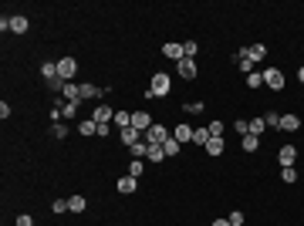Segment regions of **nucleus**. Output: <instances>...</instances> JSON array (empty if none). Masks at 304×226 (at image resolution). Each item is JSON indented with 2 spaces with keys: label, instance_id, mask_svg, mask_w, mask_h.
I'll use <instances>...</instances> for the list:
<instances>
[{
  "label": "nucleus",
  "instance_id": "1",
  "mask_svg": "<svg viewBox=\"0 0 304 226\" xmlns=\"http://www.w3.org/2000/svg\"><path fill=\"white\" fill-rule=\"evenodd\" d=\"M169 91H172V81H169L166 71H156L152 74V81H149V91H142L146 98H166Z\"/></svg>",
  "mask_w": 304,
  "mask_h": 226
},
{
  "label": "nucleus",
  "instance_id": "2",
  "mask_svg": "<svg viewBox=\"0 0 304 226\" xmlns=\"http://www.w3.org/2000/svg\"><path fill=\"white\" fill-rule=\"evenodd\" d=\"M75 71H78V61L75 57H61L57 61V78L61 81H75Z\"/></svg>",
  "mask_w": 304,
  "mask_h": 226
},
{
  "label": "nucleus",
  "instance_id": "3",
  "mask_svg": "<svg viewBox=\"0 0 304 226\" xmlns=\"http://www.w3.org/2000/svg\"><path fill=\"white\" fill-rule=\"evenodd\" d=\"M264 85L270 91H281L284 88V71L281 68H264Z\"/></svg>",
  "mask_w": 304,
  "mask_h": 226
},
{
  "label": "nucleus",
  "instance_id": "4",
  "mask_svg": "<svg viewBox=\"0 0 304 226\" xmlns=\"http://www.w3.org/2000/svg\"><path fill=\"white\" fill-rule=\"evenodd\" d=\"M152 125H156V122H152V115H149V112H132V128H135V132H142V135H146Z\"/></svg>",
  "mask_w": 304,
  "mask_h": 226
},
{
  "label": "nucleus",
  "instance_id": "5",
  "mask_svg": "<svg viewBox=\"0 0 304 226\" xmlns=\"http://www.w3.org/2000/svg\"><path fill=\"white\" fill-rule=\"evenodd\" d=\"M176 74H179L183 81H193L196 78V61H193V57H183L179 64H176Z\"/></svg>",
  "mask_w": 304,
  "mask_h": 226
},
{
  "label": "nucleus",
  "instance_id": "6",
  "mask_svg": "<svg viewBox=\"0 0 304 226\" xmlns=\"http://www.w3.org/2000/svg\"><path fill=\"white\" fill-rule=\"evenodd\" d=\"M27 27H31V24H27V17H24V14L7 17V31H11V34H27Z\"/></svg>",
  "mask_w": 304,
  "mask_h": 226
},
{
  "label": "nucleus",
  "instance_id": "7",
  "mask_svg": "<svg viewBox=\"0 0 304 226\" xmlns=\"http://www.w3.org/2000/svg\"><path fill=\"white\" fill-rule=\"evenodd\" d=\"M142 138H146L149 145H162V142H166V138H169V132H166V128H162V125H152V128H149V132H146V135H142Z\"/></svg>",
  "mask_w": 304,
  "mask_h": 226
},
{
  "label": "nucleus",
  "instance_id": "8",
  "mask_svg": "<svg viewBox=\"0 0 304 226\" xmlns=\"http://www.w3.org/2000/svg\"><path fill=\"white\" fill-rule=\"evenodd\" d=\"M162 54H166L169 61H176V64L186 57V54H183V44H179V41H169V44H162Z\"/></svg>",
  "mask_w": 304,
  "mask_h": 226
},
{
  "label": "nucleus",
  "instance_id": "9",
  "mask_svg": "<svg viewBox=\"0 0 304 226\" xmlns=\"http://www.w3.org/2000/svg\"><path fill=\"white\" fill-rule=\"evenodd\" d=\"M294 159H297V148H294V145H284L281 152H277V162H281V169L294 166Z\"/></svg>",
  "mask_w": 304,
  "mask_h": 226
},
{
  "label": "nucleus",
  "instance_id": "10",
  "mask_svg": "<svg viewBox=\"0 0 304 226\" xmlns=\"http://www.w3.org/2000/svg\"><path fill=\"white\" fill-rule=\"evenodd\" d=\"M118 138H122V145H129V148H132L135 142H142V132H135L132 125H129V128H122V132H118Z\"/></svg>",
  "mask_w": 304,
  "mask_h": 226
},
{
  "label": "nucleus",
  "instance_id": "11",
  "mask_svg": "<svg viewBox=\"0 0 304 226\" xmlns=\"http://www.w3.org/2000/svg\"><path fill=\"white\" fill-rule=\"evenodd\" d=\"M91 118H95V122H98V125H108V122H112V118H115V112H112V108H108V105H98Z\"/></svg>",
  "mask_w": 304,
  "mask_h": 226
},
{
  "label": "nucleus",
  "instance_id": "12",
  "mask_svg": "<svg viewBox=\"0 0 304 226\" xmlns=\"http://www.w3.org/2000/svg\"><path fill=\"white\" fill-rule=\"evenodd\" d=\"M61 95H65V102H81V85H75V81H68Z\"/></svg>",
  "mask_w": 304,
  "mask_h": 226
},
{
  "label": "nucleus",
  "instance_id": "13",
  "mask_svg": "<svg viewBox=\"0 0 304 226\" xmlns=\"http://www.w3.org/2000/svg\"><path fill=\"white\" fill-rule=\"evenodd\" d=\"M297 128H301L297 115H281V132H297Z\"/></svg>",
  "mask_w": 304,
  "mask_h": 226
},
{
  "label": "nucleus",
  "instance_id": "14",
  "mask_svg": "<svg viewBox=\"0 0 304 226\" xmlns=\"http://www.w3.org/2000/svg\"><path fill=\"white\" fill-rule=\"evenodd\" d=\"M172 138H176L179 145H183V142H193V128H190L186 122H183V125H176V132H172Z\"/></svg>",
  "mask_w": 304,
  "mask_h": 226
},
{
  "label": "nucleus",
  "instance_id": "15",
  "mask_svg": "<svg viewBox=\"0 0 304 226\" xmlns=\"http://www.w3.org/2000/svg\"><path fill=\"white\" fill-rule=\"evenodd\" d=\"M85 209H88V199L85 196H71L68 199V213H85Z\"/></svg>",
  "mask_w": 304,
  "mask_h": 226
},
{
  "label": "nucleus",
  "instance_id": "16",
  "mask_svg": "<svg viewBox=\"0 0 304 226\" xmlns=\"http://www.w3.org/2000/svg\"><path fill=\"white\" fill-rule=\"evenodd\" d=\"M115 189L122 192V196H129V192H135V176H122V179L115 182Z\"/></svg>",
  "mask_w": 304,
  "mask_h": 226
},
{
  "label": "nucleus",
  "instance_id": "17",
  "mask_svg": "<svg viewBox=\"0 0 304 226\" xmlns=\"http://www.w3.org/2000/svg\"><path fill=\"white\" fill-rule=\"evenodd\" d=\"M78 132H81L85 138H88V135H98V122H95V118H85V122L78 125Z\"/></svg>",
  "mask_w": 304,
  "mask_h": 226
},
{
  "label": "nucleus",
  "instance_id": "18",
  "mask_svg": "<svg viewBox=\"0 0 304 226\" xmlns=\"http://www.w3.org/2000/svg\"><path fill=\"white\" fill-rule=\"evenodd\" d=\"M41 78H44V81L57 78V61H44V64H41Z\"/></svg>",
  "mask_w": 304,
  "mask_h": 226
},
{
  "label": "nucleus",
  "instance_id": "19",
  "mask_svg": "<svg viewBox=\"0 0 304 226\" xmlns=\"http://www.w3.org/2000/svg\"><path fill=\"white\" fill-rule=\"evenodd\" d=\"M179 148H183V145H179V142H176V138H172V135H169L166 142H162V152H166L169 159H172V156H179Z\"/></svg>",
  "mask_w": 304,
  "mask_h": 226
},
{
  "label": "nucleus",
  "instance_id": "20",
  "mask_svg": "<svg viewBox=\"0 0 304 226\" xmlns=\"http://www.w3.org/2000/svg\"><path fill=\"white\" fill-rule=\"evenodd\" d=\"M115 125H118V132L129 128V125H132V112H122V108H118V112H115Z\"/></svg>",
  "mask_w": 304,
  "mask_h": 226
},
{
  "label": "nucleus",
  "instance_id": "21",
  "mask_svg": "<svg viewBox=\"0 0 304 226\" xmlns=\"http://www.w3.org/2000/svg\"><path fill=\"white\" fill-rule=\"evenodd\" d=\"M210 128H193V142H196V145H206V142H210Z\"/></svg>",
  "mask_w": 304,
  "mask_h": 226
},
{
  "label": "nucleus",
  "instance_id": "22",
  "mask_svg": "<svg viewBox=\"0 0 304 226\" xmlns=\"http://www.w3.org/2000/svg\"><path fill=\"white\" fill-rule=\"evenodd\" d=\"M223 138H210V142H206V152H210V156H223Z\"/></svg>",
  "mask_w": 304,
  "mask_h": 226
},
{
  "label": "nucleus",
  "instance_id": "23",
  "mask_svg": "<svg viewBox=\"0 0 304 226\" xmlns=\"http://www.w3.org/2000/svg\"><path fill=\"white\" fill-rule=\"evenodd\" d=\"M247 88H264V71H250L247 74Z\"/></svg>",
  "mask_w": 304,
  "mask_h": 226
},
{
  "label": "nucleus",
  "instance_id": "24",
  "mask_svg": "<svg viewBox=\"0 0 304 226\" xmlns=\"http://www.w3.org/2000/svg\"><path fill=\"white\" fill-rule=\"evenodd\" d=\"M240 145H244V152H257V148H260V138L257 135H244V142H240Z\"/></svg>",
  "mask_w": 304,
  "mask_h": 226
},
{
  "label": "nucleus",
  "instance_id": "25",
  "mask_svg": "<svg viewBox=\"0 0 304 226\" xmlns=\"http://www.w3.org/2000/svg\"><path fill=\"white\" fill-rule=\"evenodd\" d=\"M146 159H149V162H162V159H166V152H162V145H149Z\"/></svg>",
  "mask_w": 304,
  "mask_h": 226
},
{
  "label": "nucleus",
  "instance_id": "26",
  "mask_svg": "<svg viewBox=\"0 0 304 226\" xmlns=\"http://www.w3.org/2000/svg\"><path fill=\"white\" fill-rule=\"evenodd\" d=\"M78 105L81 102H65L61 105V115H65V118H75V115H78Z\"/></svg>",
  "mask_w": 304,
  "mask_h": 226
},
{
  "label": "nucleus",
  "instance_id": "27",
  "mask_svg": "<svg viewBox=\"0 0 304 226\" xmlns=\"http://www.w3.org/2000/svg\"><path fill=\"white\" fill-rule=\"evenodd\" d=\"M264 128H267V125H264V118H250V135H264Z\"/></svg>",
  "mask_w": 304,
  "mask_h": 226
},
{
  "label": "nucleus",
  "instance_id": "28",
  "mask_svg": "<svg viewBox=\"0 0 304 226\" xmlns=\"http://www.w3.org/2000/svg\"><path fill=\"white\" fill-rule=\"evenodd\" d=\"M196 51H200V44H196V41H183V54H186V57H193V61H196Z\"/></svg>",
  "mask_w": 304,
  "mask_h": 226
},
{
  "label": "nucleus",
  "instance_id": "29",
  "mask_svg": "<svg viewBox=\"0 0 304 226\" xmlns=\"http://www.w3.org/2000/svg\"><path fill=\"white\" fill-rule=\"evenodd\" d=\"M264 125H267V128H281V115L267 112V115H264Z\"/></svg>",
  "mask_w": 304,
  "mask_h": 226
},
{
  "label": "nucleus",
  "instance_id": "30",
  "mask_svg": "<svg viewBox=\"0 0 304 226\" xmlns=\"http://www.w3.org/2000/svg\"><path fill=\"white\" fill-rule=\"evenodd\" d=\"M146 152H149V142H146V138L132 145V156H135V159H146Z\"/></svg>",
  "mask_w": 304,
  "mask_h": 226
},
{
  "label": "nucleus",
  "instance_id": "31",
  "mask_svg": "<svg viewBox=\"0 0 304 226\" xmlns=\"http://www.w3.org/2000/svg\"><path fill=\"white\" fill-rule=\"evenodd\" d=\"M206 128H210V135L213 138H223V122H210Z\"/></svg>",
  "mask_w": 304,
  "mask_h": 226
},
{
  "label": "nucleus",
  "instance_id": "32",
  "mask_svg": "<svg viewBox=\"0 0 304 226\" xmlns=\"http://www.w3.org/2000/svg\"><path fill=\"white\" fill-rule=\"evenodd\" d=\"M281 179H284V182H294V179H297V169H294V166L281 169Z\"/></svg>",
  "mask_w": 304,
  "mask_h": 226
},
{
  "label": "nucleus",
  "instance_id": "33",
  "mask_svg": "<svg viewBox=\"0 0 304 226\" xmlns=\"http://www.w3.org/2000/svg\"><path fill=\"white\" fill-rule=\"evenodd\" d=\"M129 176H135V179L142 176V159H132V166H129Z\"/></svg>",
  "mask_w": 304,
  "mask_h": 226
},
{
  "label": "nucleus",
  "instance_id": "34",
  "mask_svg": "<svg viewBox=\"0 0 304 226\" xmlns=\"http://www.w3.org/2000/svg\"><path fill=\"white\" fill-rule=\"evenodd\" d=\"M233 128L240 132V135H250V122H244V118H236V122H233Z\"/></svg>",
  "mask_w": 304,
  "mask_h": 226
},
{
  "label": "nucleus",
  "instance_id": "35",
  "mask_svg": "<svg viewBox=\"0 0 304 226\" xmlns=\"http://www.w3.org/2000/svg\"><path fill=\"white\" fill-rule=\"evenodd\" d=\"M51 135H54V138H65V135H68L65 122H54V128H51Z\"/></svg>",
  "mask_w": 304,
  "mask_h": 226
},
{
  "label": "nucleus",
  "instance_id": "36",
  "mask_svg": "<svg viewBox=\"0 0 304 226\" xmlns=\"http://www.w3.org/2000/svg\"><path fill=\"white\" fill-rule=\"evenodd\" d=\"M51 209H54L57 216H61V213H68V199H54V203H51Z\"/></svg>",
  "mask_w": 304,
  "mask_h": 226
},
{
  "label": "nucleus",
  "instance_id": "37",
  "mask_svg": "<svg viewBox=\"0 0 304 226\" xmlns=\"http://www.w3.org/2000/svg\"><path fill=\"white\" fill-rule=\"evenodd\" d=\"M226 219H230V226H244V213H230Z\"/></svg>",
  "mask_w": 304,
  "mask_h": 226
},
{
  "label": "nucleus",
  "instance_id": "38",
  "mask_svg": "<svg viewBox=\"0 0 304 226\" xmlns=\"http://www.w3.org/2000/svg\"><path fill=\"white\" fill-rule=\"evenodd\" d=\"M236 68L244 71V74H250V71H254V64H250V61H236Z\"/></svg>",
  "mask_w": 304,
  "mask_h": 226
},
{
  "label": "nucleus",
  "instance_id": "39",
  "mask_svg": "<svg viewBox=\"0 0 304 226\" xmlns=\"http://www.w3.org/2000/svg\"><path fill=\"white\" fill-rule=\"evenodd\" d=\"M17 226H34V219H31L27 213H24V216H17Z\"/></svg>",
  "mask_w": 304,
  "mask_h": 226
},
{
  "label": "nucleus",
  "instance_id": "40",
  "mask_svg": "<svg viewBox=\"0 0 304 226\" xmlns=\"http://www.w3.org/2000/svg\"><path fill=\"white\" fill-rule=\"evenodd\" d=\"M213 226H230V219H213Z\"/></svg>",
  "mask_w": 304,
  "mask_h": 226
},
{
  "label": "nucleus",
  "instance_id": "41",
  "mask_svg": "<svg viewBox=\"0 0 304 226\" xmlns=\"http://www.w3.org/2000/svg\"><path fill=\"white\" fill-rule=\"evenodd\" d=\"M297 78H301V85H304V64H301V71H297Z\"/></svg>",
  "mask_w": 304,
  "mask_h": 226
}]
</instances>
